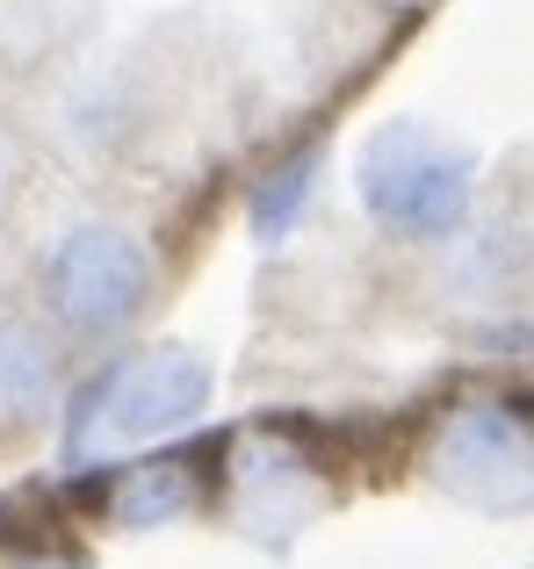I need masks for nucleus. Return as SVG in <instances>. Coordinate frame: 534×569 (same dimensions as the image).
I'll return each mask as SVG.
<instances>
[{"label": "nucleus", "instance_id": "nucleus-2", "mask_svg": "<svg viewBox=\"0 0 534 569\" xmlns=\"http://www.w3.org/2000/svg\"><path fill=\"white\" fill-rule=\"evenodd\" d=\"M362 202L397 238H448L469 217V159L419 123H390L362 152Z\"/></svg>", "mask_w": 534, "mask_h": 569}, {"label": "nucleus", "instance_id": "nucleus-1", "mask_svg": "<svg viewBox=\"0 0 534 569\" xmlns=\"http://www.w3.org/2000/svg\"><path fill=\"white\" fill-rule=\"evenodd\" d=\"M202 403H210V361L188 353V347L109 361L95 382L80 389V403H72L66 455L80 461L87 447H95V432L101 440H159V432L188 426Z\"/></svg>", "mask_w": 534, "mask_h": 569}, {"label": "nucleus", "instance_id": "nucleus-7", "mask_svg": "<svg viewBox=\"0 0 534 569\" xmlns=\"http://www.w3.org/2000/svg\"><path fill=\"white\" fill-rule=\"evenodd\" d=\"M310 173H318V159H310V152L296 159V167H281V173H275V188H267L260 202H254V223H260V231H289L296 209L310 202Z\"/></svg>", "mask_w": 534, "mask_h": 569}, {"label": "nucleus", "instance_id": "nucleus-8", "mask_svg": "<svg viewBox=\"0 0 534 569\" xmlns=\"http://www.w3.org/2000/svg\"><path fill=\"white\" fill-rule=\"evenodd\" d=\"M0 569H87V562L66 556V548H29V556H8Z\"/></svg>", "mask_w": 534, "mask_h": 569}, {"label": "nucleus", "instance_id": "nucleus-5", "mask_svg": "<svg viewBox=\"0 0 534 569\" xmlns=\"http://www.w3.org/2000/svg\"><path fill=\"white\" fill-rule=\"evenodd\" d=\"M58 353L29 318H0V418H37L51 397Z\"/></svg>", "mask_w": 534, "mask_h": 569}, {"label": "nucleus", "instance_id": "nucleus-3", "mask_svg": "<svg viewBox=\"0 0 534 569\" xmlns=\"http://www.w3.org/2000/svg\"><path fill=\"white\" fill-rule=\"evenodd\" d=\"M43 296H51V310L87 339L123 332L145 310V296H152V252L130 231H116V223H80V231H66L51 246V260H43Z\"/></svg>", "mask_w": 534, "mask_h": 569}, {"label": "nucleus", "instance_id": "nucleus-6", "mask_svg": "<svg viewBox=\"0 0 534 569\" xmlns=\"http://www.w3.org/2000/svg\"><path fill=\"white\" fill-rule=\"evenodd\" d=\"M196 505V476H188V455H167V461H138V469L116 483L109 512L123 527H159V519L188 512Z\"/></svg>", "mask_w": 534, "mask_h": 569}, {"label": "nucleus", "instance_id": "nucleus-9", "mask_svg": "<svg viewBox=\"0 0 534 569\" xmlns=\"http://www.w3.org/2000/svg\"><path fill=\"white\" fill-rule=\"evenodd\" d=\"M14 181V144H8V130H0V188Z\"/></svg>", "mask_w": 534, "mask_h": 569}, {"label": "nucleus", "instance_id": "nucleus-4", "mask_svg": "<svg viewBox=\"0 0 534 569\" xmlns=\"http://www.w3.org/2000/svg\"><path fill=\"white\" fill-rule=\"evenodd\" d=\"M441 476H455V483L477 490V498H506V490H521V476H527V426L506 418L498 403L463 411L448 426V440H441Z\"/></svg>", "mask_w": 534, "mask_h": 569}]
</instances>
